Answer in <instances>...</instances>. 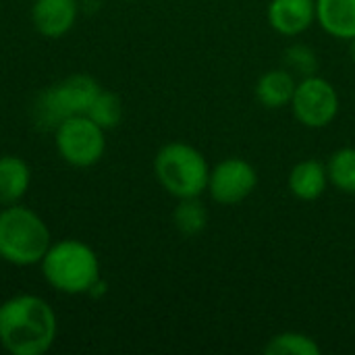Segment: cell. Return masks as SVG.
Returning a JSON list of instances; mask_svg holds the SVG:
<instances>
[{
    "label": "cell",
    "mask_w": 355,
    "mask_h": 355,
    "mask_svg": "<svg viewBox=\"0 0 355 355\" xmlns=\"http://www.w3.org/2000/svg\"><path fill=\"white\" fill-rule=\"evenodd\" d=\"M56 331L54 310L37 295H15L0 306V343L8 354H46Z\"/></svg>",
    "instance_id": "1"
},
{
    "label": "cell",
    "mask_w": 355,
    "mask_h": 355,
    "mask_svg": "<svg viewBox=\"0 0 355 355\" xmlns=\"http://www.w3.org/2000/svg\"><path fill=\"white\" fill-rule=\"evenodd\" d=\"M40 264L48 285L67 295L87 293L100 283V262L96 252L77 239L52 243Z\"/></svg>",
    "instance_id": "2"
},
{
    "label": "cell",
    "mask_w": 355,
    "mask_h": 355,
    "mask_svg": "<svg viewBox=\"0 0 355 355\" xmlns=\"http://www.w3.org/2000/svg\"><path fill=\"white\" fill-rule=\"evenodd\" d=\"M52 245L48 225L33 210L10 204L0 210V258L12 266L40 264Z\"/></svg>",
    "instance_id": "3"
},
{
    "label": "cell",
    "mask_w": 355,
    "mask_h": 355,
    "mask_svg": "<svg viewBox=\"0 0 355 355\" xmlns=\"http://www.w3.org/2000/svg\"><path fill=\"white\" fill-rule=\"evenodd\" d=\"M154 175L168 196L177 200L200 198L208 189L210 164L198 148L185 141H171L158 150Z\"/></svg>",
    "instance_id": "4"
},
{
    "label": "cell",
    "mask_w": 355,
    "mask_h": 355,
    "mask_svg": "<svg viewBox=\"0 0 355 355\" xmlns=\"http://www.w3.org/2000/svg\"><path fill=\"white\" fill-rule=\"evenodd\" d=\"M100 89V83L92 75H69L37 96L33 119L42 129H56L64 119L85 114Z\"/></svg>",
    "instance_id": "5"
},
{
    "label": "cell",
    "mask_w": 355,
    "mask_h": 355,
    "mask_svg": "<svg viewBox=\"0 0 355 355\" xmlns=\"http://www.w3.org/2000/svg\"><path fill=\"white\" fill-rule=\"evenodd\" d=\"M54 144L64 162L77 168H87L100 162L106 150L104 129L87 114L64 119L54 129Z\"/></svg>",
    "instance_id": "6"
},
{
    "label": "cell",
    "mask_w": 355,
    "mask_h": 355,
    "mask_svg": "<svg viewBox=\"0 0 355 355\" xmlns=\"http://www.w3.org/2000/svg\"><path fill=\"white\" fill-rule=\"evenodd\" d=\"M289 106L295 121L306 129H324L339 116L341 98L337 87L316 73L297 81Z\"/></svg>",
    "instance_id": "7"
},
{
    "label": "cell",
    "mask_w": 355,
    "mask_h": 355,
    "mask_svg": "<svg viewBox=\"0 0 355 355\" xmlns=\"http://www.w3.org/2000/svg\"><path fill=\"white\" fill-rule=\"evenodd\" d=\"M258 187V171L252 162L231 156L210 168L208 193L220 206H235L248 200Z\"/></svg>",
    "instance_id": "8"
},
{
    "label": "cell",
    "mask_w": 355,
    "mask_h": 355,
    "mask_svg": "<svg viewBox=\"0 0 355 355\" xmlns=\"http://www.w3.org/2000/svg\"><path fill=\"white\" fill-rule=\"evenodd\" d=\"M268 25L285 37H297L316 23V0H270Z\"/></svg>",
    "instance_id": "9"
},
{
    "label": "cell",
    "mask_w": 355,
    "mask_h": 355,
    "mask_svg": "<svg viewBox=\"0 0 355 355\" xmlns=\"http://www.w3.org/2000/svg\"><path fill=\"white\" fill-rule=\"evenodd\" d=\"M79 15L77 0H35L31 6L33 27L44 37H62L75 25Z\"/></svg>",
    "instance_id": "10"
},
{
    "label": "cell",
    "mask_w": 355,
    "mask_h": 355,
    "mask_svg": "<svg viewBox=\"0 0 355 355\" xmlns=\"http://www.w3.org/2000/svg\"><path fill=\"white\" fill-rule=\"evenodd\" d=\"M289 191L293 198L302 202H316L324 196L329 181L327 164L318 158H304L297 164H293L289 179H287Z\"/></svg>",
    "instance_id": "11"
},
{
    "label": "cell",
    "mask_w": 355,
    "mask_h": 355,
    "mask_svg": "<svg viewBox=\"0 0 355 355\" xmlns=\"http://www.w3.org/2000/svg\"><path fill=\"white\" fill-rule=\"evenodd\" d=\"M295 75L291 71H287L285 67L281 69H272L260 75V79L256 81L254 94L256 100L268 108V110H281L285 106L291 104V98L295 94Z\"/></svg>",
    "instance_id": "12"
},
{
    "label": "cell",
    "mask_w": 355,
    "mask_h": 355,
    "mask_svg": "<svg viewBox=\"0 0 355 355\" xmlns=\"http://www.w3.org/2000/svg\"><path fill=\"white\" fill-rule=\"evenodd\" d=\"M316 23L337 40L355 37V0H316Z\"/></svg>",
    "instance_id": "13"
},
{
    "label": "cell",
    "mask_w": 355,
    "mask_h": 355,
    "mask_svg": "<svg viewBox=\"0 0 355 355\" xmlns=\"http://www.w3.org/2000/svg\"><path fill=\"white\" fill-rule=\"evenodd\" d=\"M31 168L29 164L12 154L0 156V204H17L29 189Z\"/></svg>",
    "instance_id": "14"
},
{
    "label": "cell",
    "mask_w": 355,
    "mask_h": 355,
    "mask_svg": "<svg viewBox=\"0 0 355 355\" xmlns=\"http://www.w3.org/2000/svg\"><path fill=\"white\" fill-rule=\"evenodd\" d=\"M173 225L185 237H196L208 227V210L200 198H183L173 210Z\"/></svg>",
    "instance_id": "15"
},
{
    "label": "cell",
    "mask_w": 355,
    "mask_h": 355,
    "mask_svg": "<svg viewBox=\"0 0 355 355\" xmlns=\"http://www.w3.org/2000/svg\"><path fill=\"white\" fill-rule=\"evenodd\" d=\"M329 181L341 193L355 196V146L339 148L327 162Z\"/></svg>",
    "instance_id": "16"
},
{
    "label": "cell",
    "mask_w": 355,
    "mask_h": 355,
    "mask_svg": "<svg viewBox=\"0 0 355 355\" xmlns=\"http://www.w3.org/2000/svg\"><path fill=\"white\" fill-rule=\"evenodd\" d=\"M322 352L318 341L306 333L285 331L268 339L264 345L266 355H318Z\"/></svg>",
    "instance_id": "17"
},
{
    "label": "cell",
    "mask_w": 355,
    "mask_h": 355,
    "mask_svg": "<svg viewBox=\"0 0 355 355\" xmlns=\"http://www.w3.org/2000/svg\"><path fill=\"white\" fill-rule=\"evenodd\" d=\"M85 114L106 131V129H112V127H116L121 123V119H123V102L114 92L100 89V94L96 96V100L92 102V106H89V110Z\"/></svg>",
    "instance_id": "18"
},
{
    "label": "cell",
    "mask_w": 355,
    "mask_h": 355,
    "mask_svg": "<svg viewBox=\"0 0 355 355\" xmlns=\"http://www.w3.org/2000/svg\"><path fill=\"white\" fill-rule=\"evenodd\" d=\"M283 67L287 71H291L295 77L304 79V77H310V75L318 73L320 60H318V54L314 52L312 46H308V44H291L283 52Z\"/></svg>",
    "instance_id": "19"
},
{
    "label": "cell",
    "mask_w": 355,
    "mask_h": 355,
    "mask_svg": "<svg viewBox=\"0 0 355 355\" xmlns=\"http://www.w3.org/2000/svg\"><path fill=\"white\" fill-rule=\"evenodd\" d=\"M349 56H352V60L355 62V37L349 40Z\"/></svg>",
    "instance_id": "20"
}]
</instances>
